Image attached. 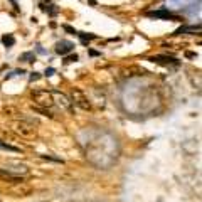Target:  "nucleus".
Wrapping results in <instances>:
<instances>
[{"label":"nucleus","mask_w":202,"mask_h":202,"mask_svg":"<svg viewBox=\"0 0 202 202\" xmlns=\"http://www.w3.org/2000/svg\"><path fill=\"white\" fill-rule=\"evenodd\" d=\"M32 99L35 101V104H39L44 110H49V108L54 106L52 93L47 91V89H34L32 91Z\"/></svg>","instance_id":"1"},{"label":"nucleus","mask_w":202,"mask_h":202,"mask_svg":"<svg viewBox=\"0 0 202 202\" xmlns=\"http://www.w3.org/2000/svg\"><path fill=\"white\" fill-rule=\"evenodd\" d=\"M12 130L17 133V135L20 136H25V138H29V136H34L35 135V128L32 123H29V121L25 120H17L12 123Z\"/></svg>","instance_id":"2"},{"label":"nucleus","mask_w":202,"mask_h":202,"mask_svg":"<svg viewBox=\"0 0 202 202\" xmlns=\"http://www.w3.org/2000/svg\"><path fill=\"white\" fill-rule=\"evenodd\" d=\"M50 93H52L54 106H57L61 111H71L73 110V101L67 98L64 93H61V91H50Z\"/></svg>","instance_id":"3"},{"label":"nucleus","mask_w":202,"mask_h":202,"mask_svg":"<svg viewBox=\"0 0 202 202\" xmlns=\"http://www.w3.org/2000/svg\"><path fill=\"white\" fill-rule=\"evenodd\" d=\"M71 101H73L76 106L81 108V110H91V103H89L88 96L78 88H74L73 91H71Z\"/></svg>","instance_id":"4"},{"label":"nucleus","mask_w":202,"mask_h":202,"mask_svg":"<svg viewBox=\"0 0 202 202\" xmlns=\"http://www.w3.org/2000/svg\"><path fill=\"white\" fill-rule=\"evenodd\" d=\"M0 180L2 182H12V184H22V177L20 175H15L12 172L5 170V168H0Z\"/></svg>","instance_id":"5"},{"label":"nucleus","mask_w":202,"mask_h":202,"mask_svg":"<svg viewBox=\"0 0 202 202\" xmlns=\"http://www.w3.org/2000/svg\"><path fill=\"white\" fill-rule=\"evenodd\" d=\"M73 49H74V44L69 41H61L56 44V52L59 56H67L69 52H73Z\"/></svg>","instance_id":"6"},{"label":"nucleus","mask_w":202,"mask_h":202,"mask_svg":"<svg viewBox=\"0 0 202 202\" xmlns=\"http://www.w3.org/2000/svg\"><path fill=\"white\" fill-rule=\"evenodd\" d=\"M152 63H157V64H164V66H177L179 61L174 59V57H167V56H153L150 57Z\"/></svg>","instance_id":"7"},{"label":"nucleus","mask_w":202,"mask_h":202,"mask_svg":"<svg viewBox=\"0 0 202 202\" xmlns=\"http://www.w3.org/2000/svg\"><path fill=\"white\" fill-rule=\"evenodd\" d=\"M148 17H153V19H170V20H179V17H175L174 14L170 12H164V10H158V12H150Z\"/></svg>","instance_id":"8"},{"label":"nucleus","mask_w":202,"mask_h":202,"mask_svg":"<svg viewBox=\"0 0 202 202\" xmlns=\"http://www.w3.org/2000/svg\"><path fill=\"white\" fill-rule=\"evenodd\" d=\"M187 32H200V25H190V27H180L175 34H187Z\"/></svg>","instance_id":"9"},{"label":"nucleus","mask_w":202,"mask_h":202,"mask_svg":"<svg viewBox=\"0 0 202 202\" xmlns=\"http://www.w3.org/2000/svg\"><path fill=\"white\" fill-rule=\"evenodd\" d=\"M2 44L5 46V47H12V46L15 44V39H14V35H12V34L3 35V37H2Z\"/></svg>","instance_id":"10"},{"label":"nucleus","mask_w":202,"mask_h":202,"mask_svg":"<svg viewBox=\"0 0 202 202\" xmlns=\"http://www.w3.org/2000/svg\"><path fill=\"white\" fill-rule=\"evenodd\" d=\"M34 59H35L34 52H25L20 56V61H24V63H34Z\"/></svg>","instance_id":"11"},{"label":"nucleus","mask_w":202,"mask_h":202,"mask_svg":"<svg viewBox=\"0 0 202 202\" xmlns=\"http://www.w3.org/2000/svg\"><path fill=\"white\" fill-rule=\"evenodd\" d=\"M78 35L81 37V41L86 44V41H93V39H96V35L93 34H84V32H78Z\"/></svg>","instance_id":"12"},{"label":"nucleus","mask_w":202,"mask_h":202,"mask_svg":"<svg viewBox=\"0 0 202 202\" xmlns=\"http://www.w3.org/2000/svg\"><path fill=\"white\" fill-rule=\"evenodd\" d=\"M0 148L9 150V152H15V153H19V152H20V148H17V147H12V145H7V143H3V142H0Z\"/></svg>","instance_id":"13"},{"label":"nucleus","mask_w":202,"mask_h":202,"mask_svg":"<svg viewBox=\"0 0 202 202\" xmlns=\"http://www.w3.org/2000/svg\"><path fill=\"white\" fill-rule=\"evenodd\" d=\"M78 61V56L76 54H69V56H64V63H76Z\"/></svg>","instance_id":"14"},{"label":"nucleus","mask_w":202,"mask_h":202,"mask_svg":"<svg viewBox=\"0 0 202 202\" xmlns=\"http://www.w3.org/2000/svg\"><path fill=\"white\" fill-rule=\"evenodd\" d=\"M44 10L49 14V15H56V14H57V7H56V5H49L47 9L44 7Z\"/></svg>","instance_id":"15"},{"label":"nucleus","mask_w":202,"mask_h":202,"mask_svg":"<svg viewBox=\"0 0 202 202\" xmlns=\"http://www.w3.org/2000/svg\"><path fill=\"white\" fill-rule=\"evenodd\" d=\"M63 29H64L66 32H69V34H78V30H76V29H73L71 25H63Z\"/></svg>","instance_id":"16"},{"label":"nucleus","mask_w":202,"mask_h":202,"mask_svg":"<svg viewBox=\"0 0 202 202\" xmlns=\"http://www.w3.org/2000/svg\"><path fill=\"white\" fill-rule=\"evenodd\" d=\"M39 79H41L39 73H30V81H39Z\"/></svg>","instance_id":"17"},{"label":"nucleus","mask_w":202,"mask_h":202,"mask_svg":"<svg viewBox=\"0 0 202 202\" xmlns=\"http://www.w3.org/2000/svg\"><path fill=\"white\" fill-rule=\"evenodd\" d=\"M54 73H56V69H54V67H47V69H46V76H47V78H49V76H52Z\"/></svg>","instance_id":"18"},{"label":"nucleus","mask_w":202,"mask_h":202,"mask_svg":"<svg viewBox=\"0 0 202 202\" xmlns=\"http://www.w3.org/2000/svg\"><path fill=\"white\" fill-rule=\"evenodd\" d=\"M185 56H187V57H196V56H197V54H196V52H187V54H185Z\"/></svg>","instance_id":"19"},{"label":"nucleus","mask_w":202,"mask_h":202,"mask_svg":"<svg viewBox=\"0 0 202 202\" xmlns=\"http://www.w3.org/2000/svg\"><path fill=\"white\" fill-rule=\"evenodd\" d=\"M89 54L91 56H99V52H96V50H89Z\"/></svg>","instance_id":"20"},{"label":"nucleus","mask_w":202,"mask_h":202,"mask_svg":"<svg viewBox=\"0 0 202 202\" xmlns=\"http://www.w3.org/2000/svg\"><path fill=\"white\" fill-rule=\"evenodd\" d=\"M46 2H50V0H46Z\"/></svg>","instance_id":"21"},{"label":"nucleus","mask_w":202,"mask_h":202,"mask_svg":"<svg viewBox=\"0 0 202 202\" xmlns=\"http://www.w3.org/2000/svg\"><path fill=\"white\" fill-rule=\"evenodd\" d=\"M42 202H44V200H42Z\"/></svg>","instance_id":"22"}]
</instances>
